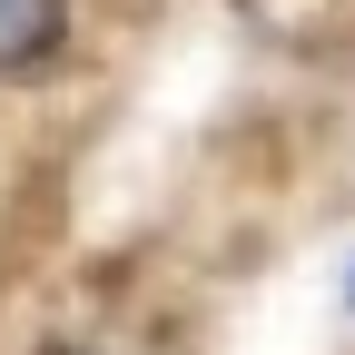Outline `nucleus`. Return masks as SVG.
Returning <instances> with one entry per match:
<instances>
[{
  "instance_id": "f257e3e1",
  "label": "nucleus",
  "mask_w": 355,
  "mask_h": 355,
  "mask_svg": "<svg viewBox=\"0 0 355 355\" xmlns=\"http://www.w3.org/2000/svg\"><path fill=\"white\" fill-rule=\"evenodd\" d=\"M79 50V0H0V89L60 79Z\"/></svg>"
},
{
  "instance_id": "f03ea898",
  "label": "nucleus",
  "mask_w": 355,
  "mask_h": 355,
  "mask_svg": "<svg viewBox=\"0 0 355 355\" xmlns=\"http://www.w3.org/2000/svg\"><path fill=\"white\" fill-rule=\"evenodd\" d=\"M50 355H99V345H50Z\"/></svg>"
}]
</instances>
